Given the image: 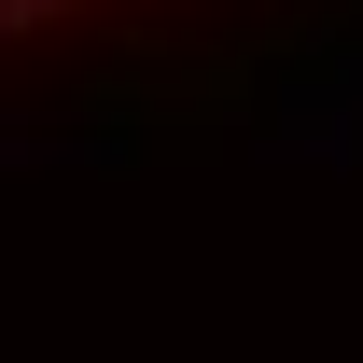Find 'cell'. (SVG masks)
<instances>
[{"mask_svg":"<svg viewBox=\"0 0 363 363\" xmlns=\"http://www.w3.org/2000/svg\"><path fill=\"white\" fill-rule=\"evenodd\" d=\"M56 14H112V0H0V28H56Z\"/></svg>","mask_w":363,"mask_h":363,"instance_id":"6da1fadb","label":"cell"}]
</instances>
